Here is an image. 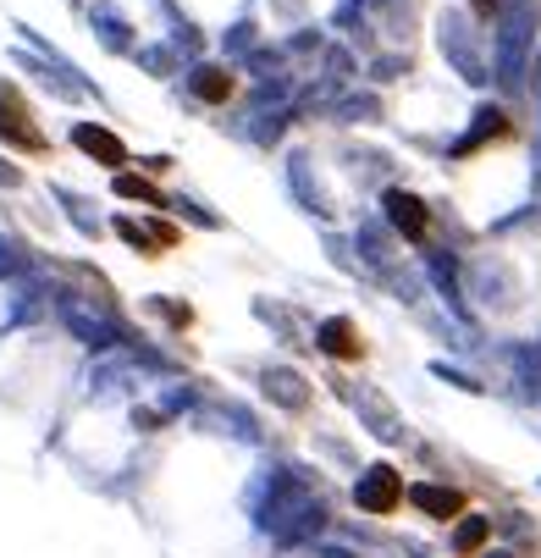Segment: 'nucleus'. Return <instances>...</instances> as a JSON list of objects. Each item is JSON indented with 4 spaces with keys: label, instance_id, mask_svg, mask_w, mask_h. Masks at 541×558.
Instances as JSON below:
<instances>
[{
    "label": "nucleus",
    "instance_id": "f257e3e1",
    "mask_svg": "<svg viewBox=\"0 0 541 558\" xmlns=\"http://www.w3.org/2000/svg\"><path fill=\"white\" fill-rule=\"evenodd\" d=\"M0 144L17 155H50V138L34 122V106L17 84H0Z\"/></svg>",
    "mask_w": 541,
    "mask_h": 558
},
{
    "label": "nucleus",
    "instance_id": "f03ea898",
    "mask_svg": "<svg viewBox=\"0 0 541 558\" xmlns=\"http://www.w3.org/2000/svg\"><path fill=\"white\" fill-rule=\"evenodd\" d=\"M116 232L127 238V244L144 255V260H161L183 244V227H172L167 216H149V221H133V216H116Z\"/></svg>",
    "mask_w": 541,
    "mask_h": 558
},
{
    "label": "nucleus",
    "instance_id": "7ed1b4c3",
    "mask_svg": "<svg viewBox=\"0 0 541 558\" xmlns=\"http://www.w3.org/2000/svg\"><path fill=\"white\" fill-rule=\"evenodd\" d=\"M354 504H359L365 514H398V504H404V475H398L393 464H376L365 482L354 487Z\"/></svg>",
    "mask_w": 541,
    "mask_h": 558
},
{
    "label": "nucleus",
    "instance_id": "20e7f679",
    "mask_svg": "<svg viewBox=\"0 0 541 558\" xmlns=\"http://www.w3.org/2000/svg\"><path fill=\"white\" fill-rule=\"evenodd\" d=\"M72 144L84 149L89 161L111 167V172H122V167H127V144H122L111 128H100V122H77V128H72Z\"/></svg>",
    "mask_w": 541,
    "mask_h": 558
},
{
    "label": "nucleus",
    "instance_id": "39448f33",
    "mask_svg": "<svg viewBox=\"0 0 541 558\" xmlns=\"http://www.w3.org/2000/svg\"><path fill=\"white\" fill-rule=\"evenodd\" d=\"M386 216H393V227L409 238V244H420V238L431 232V210H426V199H420V194L393 189V194H386Z\"/></svg>",
    "mask_w": 541,
    "mask_h": 558
},
{
    "label": "nucleus",
    "instance_id": "423d86ee",
    "mask_svg": "<svg viewBox=\"0 0 541 558\" xmlns=\"http://www.w3.org/2000/svg\"><path fill=\"white\" fill-rule=\"evenodd\" d=\"M321 349L332 360H343V365H359L365 360V338H359V327L348 322V315H332V322L321 327Z\"/></svg>",
    "mask_w": 541,
    "mask_h": 558
},
{
    "label": "nucleus",
    "instance_id": "0eeeda50",
    "mask_svg": "<svg viewBox=\"0 0 541 558\" xmlns=\"http://www.w3.org/2000/svg\"><path fill=\"white\" fill-rule=\"evenodd\" d=\"M409 504L426 509L431 520H453V514H464V504H470V498H464L458 487H409Z\"/></svg>",
    "mask_w": 541,
    "mask_h": 558
},
{
    "label": "nucleus",
    "instance_id": "6e6552de",
    "mask_svg": "<svg viewBox=\"0 0 541 558\" xmlns=\"http://www.w3.org/2000/svg\"><path fill=\"white\" fill-rule=\"evenodd\" d=\"M194 95L205 106H226L232 95H238V77H232L226 66H205V72H194Z\"/></svg>",
    "mask_w": 541,
    "mask_h": 558
},
{
    "label": "nucleus",
    "instance_id": "1a4fd4ad",
    "mask_svg": "<svg viewBox=\"0 0 541 558\" xmlns=\"http://www.w3.org/2000/svg\"><path fill=\"white\" fill-rule=\"evenodd\" d=\"M122 199H144L149 205V216H161L167 210V194H161V183L155 178H138V172H116V183H111Z\"/></svg>",
    "mask_w": 541,
    "mask_h": 558
},
{
    "label": "nucleus",
    "instance_id": "9d476101",
    "mask_svg": "<svg viewBox=\"0 0 541 558\" xmlns=\"http://www.w3.org/2000/svg\"><path fill=\"white\" fill-rule=\"evenodd\" d=\"M492 542V520H464L458 525V558H476Z\"/></svg>",
    "mask_w": 541,
    "mask_h": 558
}]
</instances>
